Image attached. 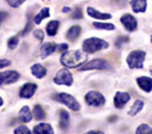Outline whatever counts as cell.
Segmentation results:
<instances>
[{"instance_id": "1", "label": "cell", "mask_w": 152, "mask_h": 134, "mask_svg": "<svg viewBox=\"0 0 152 134\" xmlns=\"http://www.w3.org/2000/svg\"><path fill=\"white\" fill-rule=\"evenodd\" d=\"M88 59V55L81 51H71L62 54L61 58V63L66 67L75 68Z\"/></svg>"}, {"instance_id": "2", "label": "cell", "mask_w": 152, "mask_h": 134, "mask_svg": "<svg viewBox=\"0 0 152 134\" xmlns=\"http://www.w3.org/2000/svg\"><path fill=\"white\" fill-rule=\"evenodd\" d=\"M108 47V43L105 40L97 38H88L83 42V50L86 52L94 53L97 51L102 49H105Z\"/></svg>"}, {"instance_id": "3", "label": "cell", "mask_w": 152, "mask_h": 134, "mask_svg": "<svg viewBox=\"0 0 152 134\" xmlns=\"http://www.w3.org/2000/svg\"><path fill=\"white\" fill-rule=\"evenodd\" d=\"M53 99L55 100L59 101L60 103L66 104L69 109H71L73 111H79L80 108V105L76 100L75 98L68 93H66V92L57 93V94H55Z\"/></svg>"}, {"instance_id": "4", "label": "cell", "mask_w": 152, "mask_h": 134, "mask_svg": "<svg viewBox=\"0 0 152 134\" xmlns=\"http://www.w3.org/2000/svg\"><path fill=\"white\" fill-rule=\"evenodd\" d=\"M146 53L142 51H134L129 53L127 58V63L129 68H142L143 67V61L145 59Z\"/></svg>"}, {"instance_id": "5", "label": "cell", "mask_w": 152, "mask_h": 134, "mask_svg": "<svg viewBox=\"0 0 152 134\" xmlns=\"http://www.w3.org/2000/svg\"><path fill=\"white\" fill-rule=\"evenodd\" d=\"M111 65L104 59H94L85 64L79 71H88V70H109Z\"/></svg>"}, {"instance_id": "6", "label": "cell", "mask_w": 152, "mask_h": 134, "mask_svg": "<svg viewBox=\"0 0 152 134\" xmlns=\"http://www.w3.org/2000/svg\"><path fill=\"white\" fill-rule=\"evenodd\" d=\"M85 100L88 103V104L94 106V107H98V106H102L105 104V98L104 96L98 91H89L86 96H85Z\"/></svg>"}, {"instance_id": "7", "label": "cell", "mask_w": 152, "mask_h": 134, "mask_svg": "<svg viewBox=\"0 0 152 134\" xmlns=\"http://www.w3.org/2000/svg\"><path fill=\"white\" fill-rule=\"evenodd\" d=\"M74 81L73 76L71 72L67 69H61V71L58 72L56 74V77L54 78V82L57 85H64L66 86L72 85Z\"/></svg>"}, {"instance_id": "8", "label": "cell", "mask_w": 152, "mask_h": 134, "mask_svg": "<svg viewBox=\"0 0 152 134\" xmlns=\"http://www.w3.org/2000/svg\"><path fill=\"white\" fill-rule=\"evenodd\" d=\"M20 78V74L16 71H6L0 72V85H9L17 82Z\"/></svg>"}, {"instance_id": "9", "label": "cell", "mask_w": 152, "mask_h": 134, "mask_svg": "<svg viewBox=\"0 0 152 134\" xmlns=\"http://www.w3.org/2000/svg\"><path fill=\"white\" fill-rule=\"evenodd\" d=\"M37 88L38 86L36 84L26 83L21 87L20 91H19V96L23 99H30L34 95Z\"/></svg>"}, {"instance_id": "10", "label": "cell", "mask_w": 152, "mask_h": 134, "mask_svg": "<svg viewBox=\"0 0 152 134\" xmlns=\"http://www.w3.org/2000/svg\"><path fill=\"white\" fill-rule=\"evenodd\" d=\"M129 100H130V95L128 92L117 91L114 99V104L116 108L122 109Z\"/></svg>"}, {"instance_id": "11", "label": "cell", "mask_w": 152, "mask_h": 134, "mask_svg": "<svg viewBox=\"0 0 152 134\" xmlns=\"http://www.w3.org/2000/svg\"><path fill=\"white\" fill-rule=\"evenodd\" d=\"M121 22L129 31H134L137 27V19L130 14H125L121 17Z\"/></svg>"}, {"instance_id": "12", "label": "cell", "mask_w": 152, "mask_h": 134, "mask_svg": "<svg viewBox=\"0 0 152 134\" xmlns=\"http://www.w3.org/2000/svg\"><path fill=\"white\" fill-rule=\"evenodd\" d=\"M57 50V45L54 43H51V42H47L45 43L41 47V52H40V58L42 59H45L46 57H48L49 55L53 54L55 51Z\"/></svg>"}, {"instance_id": "13", "label": "cell", "mask_w": 152, "mask_h": 134, "mask_svg": "<svg viewBox=\"0 0 152 134\" xmlns=\"http://www.w3.org/2000/svg\"><path fill=\"white\" fill-rule=\"evenodd\" d=\"M33 134H54L51 125L40 123L33 128Z\"/></svg>"}, {"instance_id": "14", "label": "cell", "mask_w": 152, "mask_h": 134, "mask_svg": "<svg viewBox=\"0 0 152 134\" xmlns=\"http://www.w3.org/2000/svg\"><path fill=\"white\" fill-rule=\"evenodd\" d=\"M139 87L146 92L152 91V78L149 77H140L137 79Z\"/></svg>"}, {"instance_id": "15", "label": "cell", "mask_w": 152, "mask_h": 134, "mask_svg": "<svg viewBox=\"0 0 152 134\" xmlns=\"http://www.w3.org/2000/svg\"><path fill=\"white\" fill-rule=\"evenodd\" d=\"M70 125V116L66 110H61L60 112V127L62 130L66 131Z\"/></svg>"}, {"instance_id": "16", "label": "cell", "mask_w": 152, "mask_h": 134, "mask_svg": "<svg viewBox=\"0 0 152 134\" xmlns=\"http://www.w3.org/2000/svg\"><path fill=\"white\" fill-rule=\"evenodd\" d=\"M130 4L134 12H144L147 8V0H132Z\"/></svg>"}, {"instance_id": "17", "label": "cell", "mask_w": 152, "mask_h": 134, "mask_svg": "<svg viewBox=\"0 0 152 134\" xmlns=\"http://www.w3.org/2000/svg\"><path fill=\"white\" fill-rule=\"evenodd\" d=\"M31 72L37 78H42L46 75V69L40 64H35L31 67Z\"/></svg>"}, {"instance_id": "18", "label": "cell", "mask_w": 152, "mask_h": 134, "mask_svg": "<svg viewBox=\"0 0 152 134\" xmlns=\"http://www.w3.org/2000/svg\"><path fill=\"white\" fill-rule=\"evenodd\" d=\"M18 116H19V119L22 122H25V123L30 122L32 119V114L31 112L29 106H27V105L23 106L18 112Z\"/></svg>"}, {"instance_id": "19", "label": "cell", "mask_w": 152, "mask_h": 134, "mask_svg": "<svg viewBox=\"0 0 152 134\" xmlns=\"http://www.w3.org/2000/svg\"><path fill=\"white\" fill-rule=\"evenodd\" d=\"M88 14L91 17L96 18V19H102V20H106V19H109L112 17V16L108 13H102L96 10H94L92 7H88Z\"/></svg>"}, {"instance_id": "20", "label": "cell", "mask_w": 152, "mask_h": 134, "mask_svg": "<svg viewBox=\"0 0 152 134\" xmlns=\"http://www.w3.org/2000/svg\"><path fill=\"white\" fill-rule=\"evenodd\" d=\"M80 32H81V28H80L79 25H74V26H72V27L68 30V31H67V33H66V38H67V39H68L69 41L74 42L76 38L80 36Z\"/></svg>"}, {"instance_id": "21", "label": "cell", "mask_w": 152, "mask_h": 134, "mask_svg": "<svg viewBox=\"0 0 152 134\" xmlns=\"http://www.w3.org/2000/svg\"><path fill=\"white\" fill-rule=\"evenodd\" d=\"M59 26H60V22L58 20L50 21L47 24V26H46L47 34L49 36H54L57 33V30L59 29Z\"/></svg>"}, {"instance_id": "22", "label": "cell", "mask_w": 152, "mask_h": 134, "mask_svg": "<svg viewBox=\"0 0 152 134\" xmlns=\"http://www.w3.org/2000/svg\"><path fill=\"white\" fill-rule=\"evenodd\" d=\"M50 12L49 11V8H47V7L43 8L37 15L34 17V22H35V24L39 25L43 19H45L46 17H50V12Z\"/></svg>"}, {"instance_id": "23", "label": "cell", "mask_w": 152, "mask_h": 134, "mask_svg": "<svg viewBox=\"0 0 152 134\" xmlns=\"http://www.w3.org/2000/svg\"><path fill=\"white\" fill-rule=\"evenodd\" d=\"M143 105H144V103L142 100H137L131 106L128 114L129 116H136L139 112L142 111V109L143 108Z\"/></svg>"}, {"instance_id": "24", "label": "cell", "mask_w": 152, "mask_h": 134, "mask_svg": "<svg viewBox=\"0 0 152 134\" xmlns=\"http://www.w3.org/2000/svg\"><path fill=\"white\" fill-rule=\"evenodd\" d=\"M33 114L37 120H43L46 119V112L41 105L36 104L33 108Z\"/></svg>"}, {"instance_id": "25", "label": "cell", "mask_w": 152, "mask_h": 134, "mask_svg": "<svg viewBox=\"0 0 152 134\" xmlns=\"http://www.w3.org/2000/svg\"><path fill=\"white\" fill-rule=\"evenodd\" d=\"M137 134H152V128L148 125L142 124L137 129Z\"/></svg>"}, {"instance_id": "26", "label": "cell", "mask_w": 152, "mask_h": 134, "mask_svg": "<svg viewBox=\"0 0 152 134\" xmlns=\"http://www.w3.org/2000/svg\"><path fill=\"white\" fill-rule=\"evenodd\" d=\"M94 26L95 28L98 29H102V30H112L115 29V25L112 24H104V23H98V22H94Z\"/></svg>"}, {"instance_id": "27", "label": "cell", "mask_w": 152, "mask_h": 134, "mask_svg": "<svg viewBox=\"0 0 152 134\" xmlns=\"http://www.w3.org/2000/svg\"><path fill=\"white\" fill-rule=\"evenodd\" d=\"M18 42H19V39H18V38L17 36L11 38L8 40V43H7L8 48H9V49H12V50L15 49L16 47L18 46Z\"/></svg>"}, {"instance_id": "28", "label": "cell", "mask_w": 152, "mask_h": 134, "mask_svg": "<svg viewBox=\"0 0 152 134\" xmlns=\"http://www.w3.org/2000/svg\"><path fill=\"white\" fill-rule=\"evenodd\" d=\"M14 134H31V133L28 127L26 125H21L14 130Z\"/></svg>"}, {"instance_id": "29", "label": "cell", "mask_w": 152, "mask_h": 134, "mask_svg": "<svg viewBox=\"0 0 152 134\" xmlns=\"http://www.w3.org/2000/svg\"><path fill=\"white\" fill-rule=\"evenodd\" d=\"M26 0H6V2L8 3V4L11 6V7H13V8H18L23 3H25Z\"/></svg>"}, {"instance_id": "30", "label": "cell", "mask_w": 152, "mask_h": 134, "mask_svg": "<svg viewBox=\"0 0 152 134\" xmlns=\"http://www.w3.org/2000/svg\"><path fill=\"white\" fill-rule=\"evenodd\" d=\"M71 17H72L73 19H80V18H82L83 14H82L81 9L80 7H76L75 9V11L73 12Z\"/></svg>"}, {"instance_id": "31", "label": "cell", "mask_w": 152, "mask_h": 134, "mask_svg": "<svg viewBox=\"0 0 152 134\" xmlns=\"http://www.w3.org/2000/svg\"><path fill=\"white\" fill-rule=\"evenodd\" d=\"M129 38L128 37H126V36H121V37H119L117 39H116V41H115V46L116 47H121L124 43H127V42H129Z\"/></svg>"}, {"instance_id": "32", "label": "cell", "mask_w": 152, "mask_h": 134, "mask_svg": "<svg viewBox=\"0 0 152 134\" xmlns=\"http://www.w3.org/2000/svg\"><path fill=\"white\" fill-rule=\"evenodd\" d=\"M32 27H33V25H32V24H31V18H29V19H28V22H27V24H26V28L24 29L23 32H22V36L27 35V34L30 32V30L32 29Z\"/></svg>"}, {"instance_id": "33", "label": "cell", "mask_w": 152, "mask_h": 134, "mask_svg": "<svg viewBox=\"0 0 152 134\" xmlns=\"http://www.w3.org/2000/svg\"><path fill=\"white\" fill-rule=\"evenodd\" d=\"M33 36L39 39V41H42L44 39V32L41 30H35L33 32Z\"/></svg>"}, {"instance_id": "34", "label": "cell", "mask_w": 152, "mask_h": 134, "mask_svg": "<svg viewBox=\"0 0 152 134\" xmlns=\"http://www.w3.org/2000/svg\"><path fill=\"white\" fill-rule=\"evenodd\" d=\"M11 61L8 59H0V69L2 68H4L6 66H9L11 65Z\"/></svg>"}, {"instance_id": "35", "label": "cell", "mask_w": 152, "mask_h": 134, "mask_svg": "<svg viewBox=\"0 0 152 134\" xmlns=\"http://www.w3.org/2000/svg\"><path fill=\"white\" fill-rule=\"evenodd\" d=\"M9 14L6 12H0V25L7 18Z\"/></svg>"}, {"instance_id": "36", "label": "cell", "mask_w": 152, "mask_h": 134, "mask_svg": "<svg viewBox=\"0 0 152 134\" xmlns=\"http://www.w3.org/2000/svg\"><path fill=\"white\" fill-rule=\"evenodd\" d=\"M67 48H68V45L66 44H61V45H57V49L60 52H63V51H66Z\"/></svg>"}, {"instance_id": "37", "label": "cell", "mask_w": 152, "mask_h": 134, "mask_svg": "<svg viewBox=\"0 0 152 134\" xmlns=\"http://www.w3.org/2000/svg\"><path fill=\"white\" fill-rule=\"evenodd\" d=\"M85 134H105L102 131H90V132H88Z\"/></svg>"}, {"instance_id": "38", "label": "cell", "mask_w": 152, "mask_h": 134, "mask_svg": "<svg viewBox=\"0 0 152 134\" xmlns=\"http://www.w3.org/2000/svg\"><path fill=\"white\" fill-rule=\"evenodd\" d=\"M62 11H63V12L66 13V12H71V9H70L69 7H64Z\"/></svg>"}, {"instance_id": "39", "label": "cell", "mask_w": 152, "mask_h": 134, "mask_svg": "<svg viewBox=\"0 0 152 134\" xmlns=\"http://www.w3.org/2000/svg\"><path fill=\"white\" fill-rule=\"evenodd\" d=\"M113 1H114L115 3H116V4H121V2H122V1L124 2L125 0H113Z\"/></svg>"}, {"instance_id": "40", "label": "cell", "mask_w": 152, "mask_h": 134, "mask_svg": "<svg viewBox=\"0 0 152 134\" xmlns=\"http://www.w3.org/2000/svg\"><path fill=\"white\" fill-rule=\"evenodd\" d=\"M115 119H116V116H113V118H110V119H108V120L113 122V121H114V120H115Z\"/></svg>"}, {"instance_id": "41", "label": "cell", "mask_w": 152, "mask_h": 134, "mask_svg": "<svg viewBox=\"0 0 152 134\" xmlns=\"http://www.w3.org/2000/svg\"><path fill=\"white\" fill-rule=\"evenodd\" d=\"M3 104H4V100H3V99L0 97V106H2V105H3Z\"/></svg>"}, {"instance_id": "42", "label": "cell", "mask_w": 152, "mask_h": 134, "mask_svg": "<svg viewBox=\"0 0 152 134\" xmlns=\"http://www.w3.org/2000/svg\"><path fill=\"white\" fill-rule=\"evenodd\" d=\"M151 74H152V70H151Z\"/></svg>"}, {"instance_id": "43", "label": "cell", "mask_w": 152, "mask_h": 134, "mask_svg": "<svg viewBox=\"0 0 152 134\" xmlns=\"http://www.w3.org/2000/svg\"><path fill=\"white\" fill-rule=\"evenodd\" d=\"M151 42H152V36H151Z\"/></svg>"}]
</instances>
